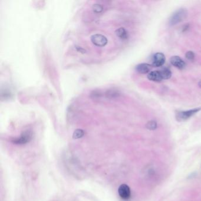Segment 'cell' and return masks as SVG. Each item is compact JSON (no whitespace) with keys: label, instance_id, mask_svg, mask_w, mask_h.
I'll return each instance as SVG.
<instances>
[{"label":"cell","instance_id":"cell-1","mask_svg":"<svg viewBox=\"0 0 201 201\" xmlns=\"http://www.w3.org/2000/svg\"><path fill=\"white\" fill-rule=\"evenodd\" d=\"M187 16V11L185 9H179L172 14L169 19V23L171 26H174L182 21Z\"/></svg>","mask_w":201,"mask_h":201},{"label":"cell","instance_id":"cell-17","mask_svg":"<svg viewBox=\"0 0 201 201\" xmlns=\"http://www.w3.org/2000/svg\"><path fill=\"white\" fill-rule=\"evenodd\" d=\"M198 85H199V87H201V80L199 82V83H198Z\"/></svg>","mask_w":201,"mask_h":201},{"label":"cell","instance_id":"cell-12","mask_svg":"<svg viewBox=\"0 0 201 201\" xmlns=\"http://www.w3.org/2000/svg\"><path fill=\"white\" fill-rule=\"evenodd\" d=\"M84 134V132L81 129H77L74 131L73 134V137L74 139H77L82 137Z\"/></svg>","mask_w":201,"mask_h":201},{"label":"cell","instance_id":"cell-15","mask_svg":"<svg viewBox=\"0 0 201 201\" xmlns=\"http://www.w3.org/2000/svg\"><path fill=\"white\" fill-rule=\"evenodd\" d=\"M93 10L96 13H100L103 10V7L102 5L99 4H96L93 5Z\"/></svg>","mask_w":201,"mask_h":201},{"label":"cell","instance_id":"cell-5","mask_svg":"<svg viewBox=\"0 0 201 201\" xmlns=\"http://www.w3.org/2000/svg\"><path fill=\"white\" fill-rule=\"evenodd\" d=\"M118 193L121 198L124 200H128L131 196L130 189L126 184L121 185L118 189Z\"/></svg>","mask_w":201,"mask_h":201},{"label":"cell","instance_id":"cell-16","mask_svg":"<svg viewBox=\"0 0 201 201\" xmlns=\"http://www.w3.org/2000/svg\"><path fill=\"white\" fill-rule=\"evenodd\" d=\"M186 57L189 60H193L195 58V54L192 52H188L186 54Z\"/></svg>","mask_w":201,"mask_h":201},{"label":"cell","instance_id":"cell-10","mask_svg":"<svg viewBox=\"0 0 201 201\" xmlns=\"http://www.w3.org/2000/svg\"><path fill=\"white\" fill-rule=\"evenodd\" d=\"M116 36L121 40H126L128 39V33L127 30L123 27L118 29L115 32Z\"/></svg>","mask_w":201,"mask_h":201},{"label":"cell","instance_id":"cell-6","mask_svg":"<svg viewBox=\"0 0 201 201\" xmlns=\"http://www.w3.org/2000/svg\"><path fill=\"white\" fill-rule=\"evenodd\" d=\"M165 62V55L161 53L155 54L153 56V66L155 67H161Z\"/></svg>","mask_w":201,"mask_h":201},{"label":"cell","instance_id":"cell-3","mask_svg":"<svg viewBox=\"0 0 201 201\" xmlns=\"http://www.w3.org/2000/svg\"><path fill=\"white\" fill-rule=\"evenodd\" d=\"M91 41L93 44L98 47H104L107 43V38L102 34H97L92 36Z\"/></svg>","mask_w":201,"mask_h":201},{"label":"cell","instance_id":"cell-11","mask_svg":"<svg viewBox=\"0 0 201 201\" xmlns=\"http://www.w3.org/2000/svg\"><path fill=\"white\" fill-rule=\"evenodd\" d=\"M162 79H169L172 76V73L169 68H165L160 71Z\"/></svg>","mask_w":201,"mask_h":201},{"label":"cell","instance_id":"cell-2","mask_svg":"<svg viewBox=\"0 0 201 201\" xmlns=\"http://www.w3.org/2000/svg\"><path fill=\"white\" fill-rule=\"evenodd\" d=\"M201 110V108H195L187 111H178L176 113V120L179 121H184L189 119L190 117L195 115Z\"/></svg>","mask_w":201,"mask_h":201},{"label":"cell","instance_id":"cell-13","mask_svg":"<svg viewBox=\"0 0 201 201\" xmlns=\"http://www.w3.org/2000/svg\"><path fill=\"white\" fill-rule=\"evenodd\" d=\"M119 94V93L115 90H109L107 91L106 93L107 97L110 98V99L115 98L116 97L118 96Z\"/></svg>","mask_w":201,"mask_h":201},{"label":"cell","instance_id":"cell-7","mask_svg":"<svg viewBox=\"0 0 201 201\" xmlns=\"http://www.w3.org/2000/svg\"><path fill=\"white\" fill-rule=\"evenodd\" d=\"M170 61L173 66L178 68L179 69H183L186 65L185 61L179 56H173L171 58Z\"/></svg>","mask_w":201,"mask_h":201},{"label":"cell","instance_id":"cell-14","mask_svg":"<svg viewBox=\"0 0 201 201\" xmlns=\"http://www.w3.org/2000/svg\"><path fill=\"white\" fill-rule=\"evenodd\" d=\"M146 128L150 130H155L157 128V123L153 121H149L146 124Z\"/></svg>","mask_w":201,"mask_h":201},{"label":"cell","instance_id":"cell-9","mask_svg":"<svg viewBox=\"0 0 201 201\" xmlns=\"http://www.w3.org/2000/svg\"><path fill=\"white\" fill-rule=\"evenodd\" d=\"M148 79L150 80L159 82L162 80V77L161 76V72L159 71H151L148 74Z\"/></svg>","mask_w":201,"mask_h":201},{"label":"cell","instance_id":"cell-4","mask_svg":"<svg viewBox=\"0 0 201 201\" xmlns=\"http://www.w3.org/2000/svg\"><path fill=\"white\" fill-rule=\"evenodd\" d=\"M32 138V133L30 131H26L23 132L21 136L18 138L15 139L13 140V142L15 144L23 145L27 143Z\"/></svg>","mask_w":201,"mask_h":201},{"label":"cell","instance_id":"cell-8","mask_svg":"<svg viewBox=\"0 0 201 201\" xmlns=\"http://www.w3.org/2000/svg\"><path fill=\"white\" fill-rule=\"evenodd\" d=\"M151 69H152V66L146 63L140 64L136 67V71L141 74L149 73Z\"/></svg>","mask_w":201,"mask_h":201}]
</instances>
